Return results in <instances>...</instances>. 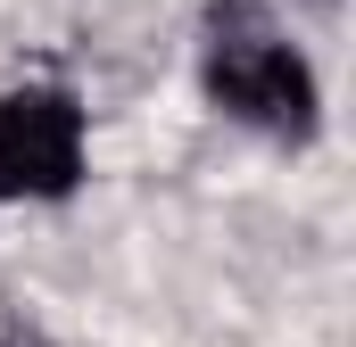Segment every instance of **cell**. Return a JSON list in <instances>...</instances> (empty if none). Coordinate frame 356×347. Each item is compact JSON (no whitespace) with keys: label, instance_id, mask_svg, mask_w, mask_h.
<instances>
[{"label":"cell","instance_id":"cell-1","mask_svg":"<svg viewBox=\"0 0 356 347\" xmlns=\"http://www.w3.org/2000/svg\"><path fill=\"white\" fill-rule=\"evenodd\" d=\"M207 91H216V108L241 116V124H266V133H290V141L315 133V75H307V58L273 33L249 0L216 8Z\"/></svg>","mask_w":356,"mask_h":347},{"label":"cell","instance_id":"cell-2","mask_svg":"<svg viewBox=\"0 0 356 347\" xmlns=\"http://www.w3.org/2000/svg\"><path fill=\"white\" fill-rule=\"evenodd\" d=\"M83 174V108L67 91L0 99V198H67Z\"/></svg>","mask_w":356,"mask_h":347},{"label":"cell","instance_id":"cell-3","mask_svg":"<svg viewBox=\"0 0 356 347\" xmlns=\"http://www.w3.org/2000/svg\"><path fill=\"white\" fill-rule=\"evenodd\" d=\"M0 347H50V339H42V331H33V323H17V314H8V306H0Z\"/></svg>","mask_w":356,"mask_h":347}]
</instances>
